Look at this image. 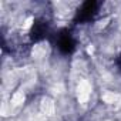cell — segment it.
I'll return each instance as SVG.
<instances>
[{
    "mask_svg": "<svg viewBox=\"0 0 121 121\" xmlns=\"http://www.w3.org/2000/svg\"><path fill=\"white\" fill-rule=\"evenodd\" d=\"M97 7H98V3H95V2H87V3H84L78 9V12H77V19L81 20V22H88L97 13Z\"/></svg>",
    "mask_w": 121,
    "mask_h": 121,
    "instance_id": "obj_1",
    "label": "cell"
},
{
    "mask_svg": "<svg viewBox=\"0 0 121 121\" xmlns=\"http://www.w3.org/2000/svg\"><path fill=\"white\" fill-rule=\"evenodd\" d=\"M57 47L60 48V51L63 53H71L74 48V40L71 37V34L69 31H63L57 37Z\"/></svg>",
    "mask_w": 121,
    "mask_h": 121,
    "instance_id": "obj_2",
    "label": "cell"
}]
</instances>
